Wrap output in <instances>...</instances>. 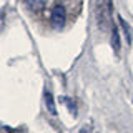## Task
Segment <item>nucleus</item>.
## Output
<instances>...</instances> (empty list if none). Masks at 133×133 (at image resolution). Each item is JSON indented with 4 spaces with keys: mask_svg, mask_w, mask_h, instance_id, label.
Listing matches in <instances>:
<instances>
[{
    "mask_svg": "<svg viewBox=\"0 0 133 133\" xmlns=\"http://www.w3.org/2000/svg\"><path fill=\"white\" fill-rule=\"evenodd\" d=\"M65 18H66V15H65L63 5H57L55 8H53V12H52V23H53V27L62 28L65 25Z\"/></svg>",
    "mask_w": 133,
    "mask_h": 133,
    "instance_id": "obj_1",
    "label": "nucleus"
},
{
    "mask_svg": "<svg viewBox=\"0 0 133 133\" xmlns=\"http://www.w3.org/2000/svg\"><path fill=\"white\" fill-rule=\"evenodd\" d=\"M25 5L33 12H38L45 7V0H25Z\"/></svg>",
    "mask_w": 133,
    "mask_h": 133,
    "instance_id": "obj_2",
    "label": "nucleus"
},
{
    "mask_svg": "<svg viewBox=\"0 0 133 133\" xmlns=\"http://www.w3.org/2000/svg\"><path fill=\"white\" fill-rule=\"evenodd\" d=\"M45 102H47L48 111H50V113H53V115H55V113H57V108H55V102H53L52 95H50L48 91H45Z\"/></svg>",
    "mask_w": 133,
    "mask_h": 133,
    "instance_id": "obj_3",
    "label": "nucleus"
},
{
    "mask_svg": "<svg viewBox=\"0 0 133 133\" xmlns=\"http://www.w3.org/2000/svg\"><path fill=\"white\" fill-rule=\"evenodd\" d=\"M120 23H122L123 30H125V33H127V40H128V43H130V42H131V35H130V27H128V23L125 22L123 18H120Z\"/></svg>",
    "mask_w": 133,
    "mask_h": 133,
    "instance_id": "obj_4",
    "label": "nucleus"
}]
</instances>
